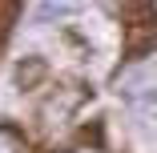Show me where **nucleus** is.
<instances>
[{
	"label": "nucleus",
	"instance_id": "f257e3e1",
	"mask_svg": "<svg viewBox=\"0 0 157 153\" xmlns=\"http://www.w3.org/2000/svg\"><path fill=\"white\" fill-rule=\"evenodd\" d=\"M117 93H125L129 101H145L157 93V65L153 60H137L133 69H125L117 77Z\"/></svg>",
	"mask_w": 157,
	"mask_h": 153
},
{
	"label": "nucleus",
	"instance_id": "7ed1b4c3",
	"mask_svg": "<svg viewBox=\"0 0 157 153\" xmlns=\"http://www.w3.org/2000/svg\"><path fill=\"white\" fill-rule=\"evenodd\" d=\"M12 16H16V4H4V0H0V36H4V28H8Z\"/></svg>",
	"mask_w": 157,
	"mask_h": 153
},
{
	"label": "nucleus",
	"instance_id": "20e7f679",
	"mask_svg": "<svg viewBox=\"0 0 157 153\" xmlns=\"http://www.w3.org/2000/svg\"><path fill=\"white\" fill-rule=\"evenodd\" d=\"M73 153H97V149H73Z\"/></svg>",
	"mask_w": 157,
	"mask_h": 153
},
{
	"label": "nucleus",
	"instance_id": "f03ea898",
	"mask_svg": "<svg viewBox=\"0 0 157 153\" xmlns=\"http://www.w3.org/2000/svg\"><path fill=\"white\" fill-rule=\"evenodd\" d=\"M0 153H28V141L16 125H0Z\"/></svg>",
	"mask_w": 157,
	"mask_h": 153
}]
</instances>
